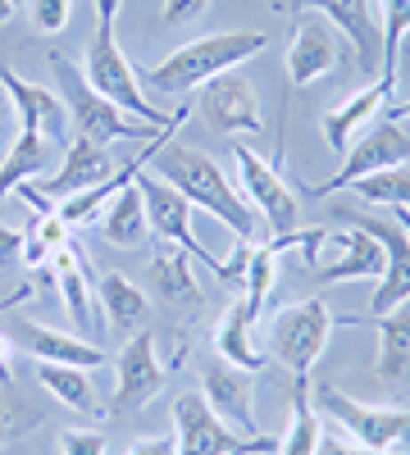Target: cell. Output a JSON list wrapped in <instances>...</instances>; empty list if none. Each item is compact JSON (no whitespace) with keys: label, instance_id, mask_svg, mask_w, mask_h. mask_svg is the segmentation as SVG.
Segmentation results:
<instances>
[{"label":"cell","instance_id":"10","mask_svg":"<svg viewBox=\"0 0 410 455\" xmlns=\"http://www.w3.org/2000/svg\"><path fill=\"white\" fill-rule=\"evenodd\" d=\"M233 160H237V173H242L246 205L269 223V237L296 233V228H301V201H296V192L283 182V173L269 160H260L242 137H233Z\"/></svg>","mask_w":410,"mask_h":455},{"label":"cell","instance_id":"14","mask_svg":"<svg viewBox=\"0 0 410 455\" xmlns=\"http://www.w3.org/2000/svg\"><path fill=\"white\" fill-rule=\"evenodd\" d=\"M319 246H328V259H315L310 274L319 283H356V278H383V246L365 233V228H342V233H319Z\"/></svg>","mask_w":410,"mask_h":455},{"label":"cell","instance_id":"17","mask_svg":"<svg viewBox=\"0 0 410 455\" xmlns=\"http://www.w3.org/2000/svg\"><path fill=\"white\" fill-rule=\"evenodd\" d=\"M115 178V160H109V150L87 141V137H73L60 156V169L36 187L46 201H64V196H78V192H92V187L109 182Z\"/></svg>","mask_w":410,"mask_h":455},{"label":"cell","instance_id":"4","mask_svg":"<svg viewBox=\"0 0 410 455\" xmlns=\"http://www.w3.org/2000/svg\"><path fill=\"white\" fill-rule=\"evenodd\" d=\"M51 68H55V83H60V100H64V109H68V128L78 132V137H87V141H96V146L124 141V137H146V141H156L165 128L182 124V119L192 114V105H182L178 114H169L165 124H141V119H133V114H124L119 105H109L105 96H96V92L87 87L83 73L73 68L68 55L51 51Z\"/></svg>","mask_w":410,"mask_h":455},{"label":"cell","instance_id":"31","mask_svg":"<svg viewBox=\"0 0 410 455\" xmlns=\"http://www.w3.org/2000/svg\"><path fill=\"white\" fill-rule=\"evenodd\" d=\"M351 192L369 205H388V210H410V169L397 164V169H383V173H369L360 182H351Z\"/></svg>","mask_w":410,"mask_h":455},{"label":"cell","instance_id":"25","mask_svg":"<svg viewBox=\"0 0 410 455\" xmlns=\"http://www.w3.org/2000/svg\"><path fill=\"white\" fill-rule=\"evenodd\" d=\"M46 164H51V141L42 132H32V128H19L10 156L0 160V205L10 201V192L19 182H28L32 173H42Z\"/></svg>","mask_w":410,"mask_h":455},{"label":"cell","instance_id":"43","mask_svg":"<svg viewBox=\"0 0 410 455\" xmlns=\"http://www.w3.org/2000/svg\"><path fill=\"white\" fill-rule=\"evenodd\" d=\"M14 10H19V5H14V0H0V28H5V23L14 19Z\"/></svg>","mask_w":410,"mask_h":455},{"label":"cell","instance_id":"32","mask_svg":"<svg viewBox=\"0 0 410 455\" xmlns=\"http://www.w3.org/2000/svg\"><path fill=\"white\" fill-rule=\"evenodd\" d=\"M119 182H124V173H115V178H109V182H100V187H92V192H78V196H64L60 205H55V214L73 228V223H87L92 214H100V205L109 201V196H115L119 192Z\"/></svg>","mask_w":410,"mask_h":455},{"label":"cell","instance_id":"44","mask_svg":"<svg viewBox=\"0 0 410 455\" xmlns=\"http://www.w3.org/2000/svg\"><path fill=\"white\" fill-rule=\"evenodd\" d=\"M383 114H388V119H397V124H401V119H410V100H406V105H397V109H383Z\"/></svg>","mask_w":410,"mask_h":455},{"label":"cell","instance_id":"21","mask_svg":"<svg viewBox=\"0 0 410 455\" xmlns=\"http://www.w3.org/2000/svg\"><path fill=\"white\" fill-rule=\"evenodd\" d=\"M10 337H19L23 347L36 360H46V364H73V369H100L105 364V351L96 347V341H83V337H73V332L32 323V319H19Z\"/></svg>","mask_w":410,"mask_h":455},{"label":"cell","instance_id":"8","mask_svg":"<svg viewBox=\"0 0 410 455\" xmlns=\"http://www.w3.org/2000/svg\"><path fill=\"white\" fill-rule=\"evenodd\" d=\"M137 192H141V205H146V223H151V233L178 251H188L197 264H210L214 278L223 283H233L229 274V264H223L214 251H205V242L197 237V228H192V205L182 201L169 182H160L156 173H146V164L137 169Z\"/></svg>","mask_w":410,"mask_h":455},{"label":"cell","instance_id":"5","mask_svg":"<svg viewBox=\"0 0 410 455\" xmlns=\"http://www.w3.org/2000/svg\"><path fill=\"white\" fill-rule=\"evenodd\" d=\"M173 455H278V437H246L210 410L201 392L173 401Z\"/></svg>","mask_w":410,"mask_h":455},{"label":"cell","instance_id":"18","mask_svg":"<svg viewBox=\"0 0 410 455\" xmlns=\"http://www.w3.org/2000/svg\"><path fill=\"white\" fill-rule=\"evenodd\" d=\"M0 87H5L10 100H14V119H19V128L42 132L51 146H60V141L68 137V109H64V100H60L51 87H36V83L19 78L10 64H0Z\"/></svg>","mask_w":410,"mask_h":455},{"label":"cell","instance_id":"35","mask_svg":"<svg viewBox=\"0 0 410 455\" xmlns=\"http://www.w3.org/2000/svg\"><path fill=\"white\" fill-rule=\"evenodd\" d=\"M60 455H105V437L96 428H64L60 433Z\"/></svg>","mask_w":410,"mask_h":455},{"label":"cell","instance_id":"1","mask_svg":"<svg viewBox=\"0 0 410 455\" xmlns=\"http://www.w3.org/2000/svg\"><path fill=\"white\" fill-rule=\"evenodd\" d=\"M156 178L169 182L188 205L214 214L237 242H251V237H255V228H260V223H255V210L246 205L242 192H233L229 173H223V169L205 156V150H192V146H160V150H156Z\"/></svg>","mask_w":410,"mask_h":455},{"label":"cell","instance_id":"30","mask_svg":"<svg viewBox=\"0 0 410 455\" xmlns=\"http://www.w3.org/2000/svg\"><path fill=\"white\" fill-rule=\"evenodd\" d=\"M379 32H383V64L379 83L392 92L397 87V64H401V42L410 36V0H379Z\"/></svg>","mask_w":410,"mask_h":455},{"label":"cell","instance_id":"6","mask_svg":"<svg viewBox=\"0 0 410 455\" xmlns=\"http://www.w3.org/2000/svg\"><path fill=\"white\" fill-rule=\"evenodd\" d=\"M315 410L328 414L342 433H351L360 446H374V451H401L410 442V410L406 405H365L356 396H347L342 387L319 383L315 387Z\"/></svg>","mask_w":410,"mask_h":455},{"label":"cell","instance_id":"19","mask_svg":"<svg viewBox=\"0 0 410 455\" xmlns=\"http://www.w3.org/2000/svg\"><path fill=\"white\" fill-rule=\"evenodd\" d=\"M338 32L324 19H296L292 46H287V83L292 87H315L324 73L338 68Z\"/></svg>","mask_w":410,"mask_h":455},{"label":"cell","instance_id":"7","mask_svg":"<svg viewBox=\"0 0 410 455\" xmlns=\"http://www.w3.org/2000/svg\"><path fill=\"white\" fill-rule=\"evenodd\" d=\"M333 328H338V319L328 315L324 300H292V306H283L269 323V351L296 378H310V369L319 364Z\"/></svg>","mask_w":410,"mask_h":455},{"label":"cell","instance_id":"24","mask_svg":"<svg viewBox=\"0 0 410 455\" xmlns=\"http://www.w3.org/2000/svg\"><path fill=\"white\" fill-rule=\"evenodd\" d=\"M214 355H219L223 364H233V369H246V373H255V369H265V364H269L265 351H255V347H251V315H246V300H233V306L219 315V328H214Z\"/></svg>","mask_w":410,"mask_h":455},{"label":"cell","instance_id":"13","mask_svg":"<svg viewBox=\"0 0 410 455\" xmlns=\"http://www.w3.org/2000/svg\"><path fill=\"white\" fill-rule=\"evenodd\" d=\"M165 364L156 355V337L151 332H137L128 337V347L119 351L115 360V396H109V405L100 414H133L141 405H151L165 387Z\"/></svg>","mask_w":410,"mask_h":455},{"label":"cell","instance_id":"39","mask_svg":"<svg viewBox=\"0 0 410 455\" xmlns=\"http://www.w3.org/2000/svg\"><path fill=\"white\" fill-rule=\"evenodd\" d=\"M124 455H173V437H137Z\"/></svg>","mask_w":410,"mask_h":455},{"label":"cell","instance_id":"16","mask_svg":"<svg viewBox=\"0 0 410 455\" xmlns=\"http://www.w3.org/2000/svg\"><path fill=\"white\" fill-rule=\"evenodd\" d=\"M201 373H205L201 396L210 401V410H214L229 428L255 437V378H251L246 369L223 364V360H210Z\"/></svg>","mask_w":410,"mask_h":455},{"label":"cell","instance_id":"34","mask_svg":"<svg viewBox=\"0 0 410 455\" xmlns=\"http://www.w3.org/2000/svg\"><path fill=\"white\" fill-rule=\"evenodd\" d=\"M68 14H73V0H32V23L42 28L46 36L64 32L68 28Z\"/></svg>","mask_w":410,"mask_h":455},{"label":"cell","instance_id":"36","mask_svg":"<svg viewBox=\"0 0 410 455\" xmlns=\"http://www.w3.org/2000/svg\"><path fill=\"white\" fill-rule=\"evenodd\" d=\"M315 455H410V451H374V446H360V442H342V437H324L319 433Z\"/></svg>","mask_w":410,"mask_h":455},{"label":"cell","instance_id":"12","mask_svg":"<svg viewBox=\"0 0 410 455\" xmlns=\"http://www.w3.org/2000/svg\"><path fill=\"white\" fill-rule=\"evenodd\" d=\"M342 219L351 228H365L383 246V278L374 283V296H369V319H379L397 310L401 300H410V233L397 219H365V214H342Z\"/></svg>","mask_w":410,"mask_h":455},{"label":"cell","instance_id":"29","mask_svg":"<svg viewBox=\"0 0 410 455\" xmlns=\"http://www.w3.org/2000/svg\"><path fill=\"white\" fill-rule=\"evenodd\" d=\"M96 300H100L105 319L115 323V328H137L146 315H151V300H146V291H141L137 283H128L124 274H105L100 287H96Z\"/></svg>","mask_w":410,"mask_h":455},{"label":"cell","instance_id":"11","mask_svg":"<svg viewBox=\"0 0 410 455\" xmlns=\"http://www.w3.org/2000/svg\"><path fill=\"white\" fill-rule=\"evenodd\" d=\"M197 109L201 119L219 132V137H255L265 132V114H260V96L251 87L246 73H219L210 78L197 96Z\"/></svg>","mask_w":410,"mask_h":455},{"label":"cell","instance_id":"37","mask_svg":"<svg viewBox=\"0 0 410 455\" xmlns=\"http://www.w3.org/2000/svg\"><path fill=\"white\" fill-rule=\"evenodd\" d=\"M205 5L210 0H165V23H188V19H197V14H205Z\"/></svg>","mask_w":410,"mask_h":455},{"label":"cell","instance_id":"27","mask_svg":"<svg viewBox=\"0 0 410 455\" xmlns=\"http://www.w3.org/2000/svg\"><path fill=\"white\" fill-rule=\"evenodd\" d=\"M151 278H156L160 296L173 300V306H192V300H201V287H197V274H192V255L178 251V246H160L156 251Z\"/></svg>","mask_w":410,"mask_h":455},{"label":"cell","instance_id":"3","mask_svg":"<svg viewBox=\"0 0 410 455\" xmlns=\"http://www.w3.org/2000/svg\"><path fill=\"white\" fill-rule=\"evenodd\" d=\"M96 28H92V46H87V68L83 78L96 96H105L109 105H119L124 114L141 124H165L169 114H160L141 92V73L128 64L124 46H119V0H96Z\"/></svg>","mask_w":410,"mask_h":455},{"label":"cell","instance_id":"42","mask_svg":"<svg viewBox=\"0 0 410 455\" xmlns=\"http://www.w3.org/2000/svg\"><path fill=\"white\" fill-rule=\"evenodd\" d=\"M14 124V100H10V92L5 87H0V132H5Z\"/></svg>","mask_w":410,"mask_h":455},{"label":"cell","instance_id":"33","mask_svg":"<svg viewBox=\"0 0 410 455\" xmlns=\"http://www.w3.org/2000/svg\"><path fill=\"white\" fill-rule=\"evenodd\" d=\"M23 233L32 237V242H42V251L46 255H55L60 246H68V223L60 219V214H36Z\"/></svg>","mask_w":410,"mask_h":455},{"label":"cell","instance_id":"26","mask_svg":"<svg viewBox=\"0 0 410 455\" xmlns=\"http://www.w3.org/2000/svg\"><path fill=\"white\" fill-rule=\"evenodd\" d=\"M36 383H42L60 405H68L73 414H100V401L92 392V378L87 369H73V364H46L36 360Z\"/></svg>","mask_w":410,"mask_h":455},{"label":"cell","instance_id":"2","mask_svg":"<svg viewBox=\"0 0 410 455\" xmlns=\"http://www.w3.org/2000/svg\"><path fill=\"white\" fill-rule=\"evenodd\" d=\"M265 46H269L265 32H210V36H197V42L178 46L173 55H165L151 73H146V87L160 92V96L197 92L210 78H219V73L242 68L246 60H255Z\"/></svg>","mask_w":410,"mask_h":455},{"label":"cell","instance_id":"38","mask_svg":"<svg viewBox=\"0 0 410 455\" xmlns=\"http://www.w3.org/2000/svg\"><path fill=\"white\" fill-rule=\"evenodd\" d=\"M14 259H23V228H5V223H0V269L14 264Z\"/></svg>","mask_w":410,"mask_h":455},{"label":"cell","instance_id":"45","mask_svg":"<svg viewBox=\"0 0 410 455\" xmlns=\"http://www.w3.org/2000/svg\"><path fill=\"white\" fill-rule=\"evenodd\" d=\"M392 219H397V223L406 228V233H410V210H401V205H397V210H392Z\"/></svg>","mask_w":410,"mask_h":455},{"label":"cell","instance_id":"22","mask_svg":"<svg viewBox=\"0 0 410 455\" xmlns=\"http://www.w3.org/2000/svg\"><path fill=\"white\" fill-rule=\"evenodd\" d=\"M51 278L64 296V310L73 315V323L78 328H92L96 323V300H92V269H87V259L78 246H60L51 255Z\"/></svg>","mask_w":410,"mask_h":455},{"label":"cell","instance_id":"15","mask_svg":"<svg viewBox=\"0 0 410 455\" xmlns=\"http://www.w3.org/2000/svg\"><path fill=\"white\" fill-rule=\"evenodd\" d=\"M296 10H319L328 19V28H338L356 51L360 73H374L383 64V32H379V19H374L369 0H296Z\"/></svg>","mask_w":410,"mask_h":455},{"label":"cell","instance_id":"41","mask_svg":"<svg viewBox=\"0 0 410 455\" xmlns=\"http://www.w3.org/2000/svg\"><path fill=\"white\" fill-rule=\"evenodd\" d=\"M10 332H0V383H10Z\"/></svg>","mask_w":410,"mask_h":455},{"label":"cell","instance_id":"40","mask_svg":"<svg viewBox=\"0 0 410 455\" xmlns=\"http://www.w3.org/2000/svg\"><path fill=\"white\" fill-rule=\"evenodd\" d=\"M23 428H28V424H19V419H14V414H10V405H0V446H5L14 433H23Z\"/></svg>","mask_w":410,"mask_h":455},{"label":"cell","instance_id":"28","mask_svg":"<svg viewBox=\"0 0 410 455\" xmlns=\"http://www.w3.org/2000/svg\"><path fill=\"white\" fill-rule=\"evenodd\" d=\"M319 433L324 428H319V410L310 401V378H296V387H292V424L278 437V455H315Z\"/></svg>","mask_w":410,"mask_h":455},{"label":"cell","instance_id":"20","mask_svg":"<svg viewBox=\"0 0 410 455\" xmlns=\"http://www.w3.org/2000/svg\"><path fill=\"white\" fill-rule=\"evenodd\" d=\"M388 87L383 83H369V87H360V92H351L347 100H338L324 119H319V128H324V141L338 150V156H347V146L379 119V114L388 109Z\"/></svg>","mask_w":410,"mask_h":455},{"label":"cell","instance_id":"9","mask_svg":"<svg viewBox=\"0 0 410 455\" xmlns=\"http://www.w3.org/2000/svg\"><path fill=\"white\" fill-rule=\"evenodd\" d=\"M406 160H410V137H406V128H401L397 119H388V114H379V119L347 146L342 169L333 173V178H324V182H315V187H306V196H310V201H324L328 192H342V187H351V182H360V178H369V173L397 169V164H406Z\"/></svg>","mask_w":410,"mask_h":455},{"label":"cell","instance_id":"23","mask_svg":"<svg viewBox=\"0 0 410 455\" xmlns=\"http://www.w3.org/2000/svg\"><path fill=\"white\" fill-rule=\"evenodd\" d=\"M379 378L388 387H401L406 378H410V300H401L397 310L379 315Z\"/></svg>","mask_w":410,"mask_h":455}]
</instances>
